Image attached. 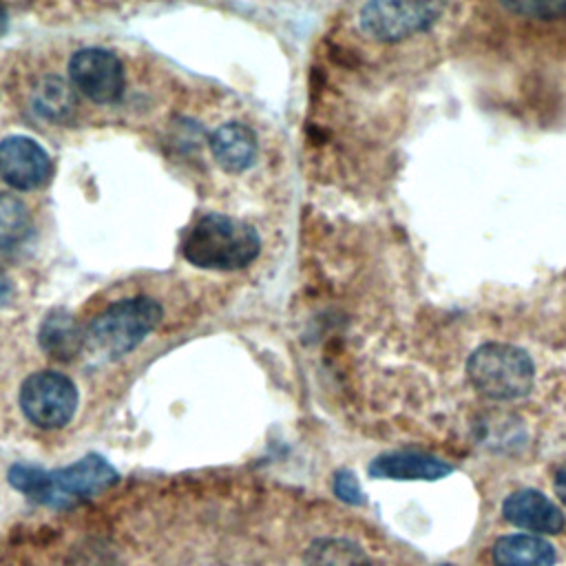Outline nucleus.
I'll use <instances>...</instances> for the list:
<instances>
[{"instance_id": "obj_16", "label": "nucleus", "mask_w": 566, "mask_h": 566, "mask_svg": "<svg viewBox=\"0 0 566 566\" xmlns=\"http://www.w3.org/2000/svg\"><path fill=\"white\" fill-rule=\"evenodd\" d=\"M33 108L40 117L64 122L75 111V95L60 77H44L33 93Z\"/></svg>"}, {"instance_id": "obj_12", "label": "nucleus", "mask_w": 566, "mask_h": 566, "mask_svg": "<svg viewBox=\"0 0 566 566\" xmlns=\"http://www.w3.org/2000/svg\"><path fill=\"white\" fill-rule=\"evenodd\" d=\"M555 559L553 544L531 533L504 535L493 544L495 566H553Z\"/></svg>"}, {"instance_id": "obj_10", "label": "nucleus", "mask_w": 566, "mask_h": 566, "mask_svg": "<svg viewBox=\"0 0 566 566\" xmlns=\"http://www.w3.org/2000/svg\"><path fill=\"white\" fill-rule=\"evenodd\" d=\"M453 469L444 460L429 455V453H418V451H394V453H382L371 460L369 464V475L380 478V480H440L449 475Z\"/></svg>"}, {"instance_id": "obj_11", "label": "nucleus", "mask_w": 566, "mask_h": 566, "mask_svg": "<svg viewBox=\"0 0 566 566\" xmlns=\"http://www.w3.org/2000/svg\"><path fill=\"white\" fill-rule=\"evenodd\" d=\"M210 150L217 164L228 172H243L254 164L256 157V135L252 128L239 122L221 124L212 130Z\"/></svg>"}, {"instance_id": "obj_18", "label": "nucleus", "mask_w": 566, "mask_h": 566, "mask_svg": "<svg viewBox=\"0 0 566 566\" xmlns=\"http://www.w3.org/2000/svg\"><path fill=\"white\" fill-rule=\"evenodd\" d=\"M509 11L533 15V18H557L566 13L564 0H520V2H504Z\"/></svg>"}, {"instance_id": "obj_23", "label": "nucleus", "mask_w": 566, "mask_h": 566, "mask_svg": "<svg viewBox=\"0 0 566 566\" xmlns=\"http://www.w3.org/2000/svg\"><path fill=\"white\" fill-rule=\"evenodd\" d=\"M440 566H453V564H440Z\"/></svg>"}, {"instance_id": "obj_8", "label": "nucleus", "mask_w": 566, "mask_h": 566, "mask_svg": "<svg viewBox=\"0 0 566 566\" xmlns=\"http://www.w3.org/2000/svg\"><path fill=\"white\" fill-rule=\"evenodd\" d=\"M51 473H53L60 509L73 506L75 502H82L102 493L104 489L113 486L119 478L117 471L102 455H95V453H88L75 460L73 464L55 469Z\"/></svg>"}, {"instance_id": "obj_13", "label": "nucleus", "mask_w": 566, "mask_h": 566, "mask_svg": "<svg viewBox=\"0 0 566 566\" xmlns=\"http://www.w3.org/2000/svg\"><path fill=\"white\" fill-rule=\"evenodd\" d=\"M40 347L55 360H71L84 349V334L66 310H53L40 325Z\"/></svg>"}, {"instance_id": "obj_1", "label": "nucleus", "mask_w": 566, "mask_h": 566, "mask_svg": "<svg viewBox=\"0 0 566 566\" xmlns=\"http://www.w3.org/2000/svg\"><path fill=\"white\" fill-rule=\"evenodd\" d=\"M161 314V305L155 298H122L86 327L84 352L97 363L122 358L159 325Z\"/></svg>"}, {"instance_id": "obj_19", "label": "nucleus", "mask_w": 566, "mask_h": 566, "mask_svg": "<svg viewBox=\"0 0 566 566\" xmlns=\"http://www.w3.org/2000/svg\"><path fill=\"white\" fill-rule=\"evenodd\" d=\"M334 493L338 500L347 502V504H365V493L356 480V475L347 469H340L334 473Z\"/></svg>"}, {"instance_id": "obj_15", "label": "nucleus", "mask_w": 566, "mask_h": 566, "mask_svg": "<svg viewBox=\"0 0 566 566\" xmlns=\"http://www.w3.org/2000/svg\"><path fill=\"white\" fill-rule=\"evenodd\" d=\"M305 566H371V562L354 542L323 537L307 546Z\"/></svg>"}, {"instance_id": "obj_3", "label": "nucleus", "mask_w": 566, "mask_h": 566, "mask_svg": "<svg viewBox=\"0 0 566 566\" xmlns=\"http://www.w3.org/2000/svg\"><path fill=\"white\" fill-rule=\"evenodd\" d=\"M467 376L478 394L491 400H517L533 389L531 356L509 343H484L467 360Z\"/></svg>"}, {"instance_id": "obj_2", "label": "nucleus", "mask_w": 566, "mask_h": 566, "mask_svg": "<svg viewBox=\"0 0 566 566\" xmlns=\"http://www.w3.org/2000/svg\"><path fill=\"white\" fill-rule=\"evenodd\" d=\"M261 248L252 226L228 214H206L188 232L184 256L206 270H239L256 259Z\"/></svg>"}, {"instance_id": "obj_14", "label": "nucleus", "mask_w": 566, "mask_h": 566, "mask_svg": "<svg viewBox=\"0 0 566 566\" xmlns=\"http://www.w3.org/2000/svg\"><path fill=\"white\" fill-rule=\"evenodd\" d=\"M9 484L20 491L22 495H27L29 500L44 504V506H57L60 509V500L55 493V484H53V473L31 464V462H15L11 464L9 473H7Z\"/></svg>"}, {"instance_id": "obj_21", "label": "nucleus", "mask_w": 566, "mask_h": 566, "mask_svg": "<svg viewBox=\"0 0 566 566\" xmlns=\"http://www.w3.org/2000/svg\"><path fill=\"white\" fill-rule=\"evenodd\" d=\"M13 296V285H11V279L7 276V272L0 268V307L7 305Z\"/></svg>"}, {"instance_id": "obj_7", "label": "nucleus", "mask_w": 566, "mask_h": 566, "mask_svg": "<svg viewBox=\"0 0 566 566\" xmlns=\"http://www.w3.org/2000/svg\"><path fill=\"white\" fill-rule=\"evenodd\" d=\"M51 175L49 153L31 137L11 135L0 142V177L15 190H33Z\"/></svg>"}, {"instance_id": "obj_17", "label": "nucleus", "mask_w": 566, "mask_h": 566, "mask_svg": "<svg viewBox=\"0 0 566 566\" xmlns=\"http://www.w3.org/2000/svg\"><path fill=\"white\" fill-rule=\"evenodd\" d=\"M31 230L27 206L13 195H0V243L4 248L20 245Z\"/></svg>"}, {"instance_id": "obj_6", "label": "nucleus", "mask_w": 566, "mask_h": 566, "mask_svg": "<svg viewBox=\"0 0 566 566\" xmlns=\"http://www.w3.org/2000/svg\"><path fill=\"white\" fill-rule=\"evenodd\" d=\"M69 75L73 86L97 104L117 102L126 84L119 57L97 46L77 51L69 62Z\"/></svg>"}, {"instance_id": "obj_22", "label": "nucleus", "mask_w": 566, "mask_h": 566, "mask_svg": "<svg viewBox=\"0 0 566 566\" xmlns=\"http://www.w3.org/2000/svg\"><path fill=\"white\" fill-rule=\"evenodd\" d=\"M7 27H9V15H7L4 9L0 7V35L7 31Z\"/></svg>"}, {"instance_id": "obj_4", "label": "nucleus", "mask_w": 566, "mask_h": 566, "mask_svg": "<svg viewBox=\"0 0 566 566\" xmlns=\"http://www.w3.org/2000/svg\"><path fill=\"white\" fill-rule=\"evenodd\" d=\"M20 407L35 427L60 429L75 413L77 389L64 374L35 371L22 382Z\"/></svg>"}, {"instance_id": "obj_20", "label": "nucleus", "mask_w": 566, "mask_h": 566, "mask_svg": "<svg viewBox=\"0 0 566 566\" xmlns=\"http://www.w3.org/2000/svg\"><path fill=\"white\" fill-rule=\"evenodd\" d=\"M553 486H555V495H557V497H559V502L566 506V462L557 469Z\"/></svg>"}, {"instance_id": "obj_5", "label": "nucleus", "mask_w": 566, "mask_h": 566, "mask_svg": "<svg viewBox=\"0 0 566 566\" xmlns=\"http://www.w3.org/2000/svg\"><path fill=\"white\" fill-rule=\"evenodd\" d=\"M442 13L440 4L424 2H367L360 9V29L380 42H398L427 31Z\"/></svg>"}, {"instance_id": "obj_9", "label": "nucleus", "mask_w": 566, "mask_h": 566, "mask_svg": "<svg viewBox=\"0 0 566 566\" xmlns=\"http://www.w3.org/2000/svg\"><path fill=\"white\" fill-rule=\"evenodd\" d=\"M504 520L531 533H559L564 528V513L544 493L535 489L513 491L502 502Z\"/></svg>"}]
</instances>
